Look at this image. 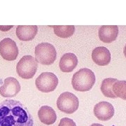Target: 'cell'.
Listing matches in <instances>:
<instances>
[{"instance_id":"6da1fadb","label":"cell","mask_w":126,"mask_h":126,"mask_svg":"<svg viewBox=\"0 0 126 126\" xmlns=\"http://www.w3.org/2000/svg\"><path fill=\"white\" fill-rule=\"evenodd\" d=\"M33 118L20 102L6 99L0 102V126H33Z\"/></svg>"},{"instance_id":"7a4b0ae2","label":"cell","mask_w":126,"mask_h":126,"mask_svg":"<svg viewBox=\"0 0 126 126\" xmlns=\"http://www.w3.org/2000/svg\"><path fill=\"white\" fill-rule=\"evenodd\" d=\"M96 81L94 72L90 69L83 68L74 73L72 79L73 88L79 92H87L92 89Z\"/></svg>"},{"instance_id":"3957f363","label":"cell","mask_w":126,"mask_h":126,"mask_svg":"<svg viewBox=\"0 0 126 126\" xmlns=\"http://www.w3.org/2000/svg\"><path fill=\"white\" fill-rule=\"evenodd\" d=\"M35 58L37 63L44 65H50L57 58V52L52 44L41 43L35 48Z\"/></svg>"},{"instance_id":"277c9868","label":"cell","mask_w":126,"mask_h":126,"mask_svg":"<svg viewBox=\"0 0 126 126\" xmlns=\"http://www.w3.org/2000/svg\"><path fill=\"white\" fill-rule=\"evenodd\" d=\"M38 68L36 59L32 55H25L20 60L16 66V72L18 76L24 79L33 78Z\"/></svg>"},{"instance_id":"5b68a950","label":"cell","mask_w":126,"mask_h":126,"mask_svg":"<svg viewBox=\"0 0 126 126\" xmlns=\"http://www.w3.org/2000/svg\"><path fill=\"white\" fill-rule=\"evenodd\" d=\"M79 106V101L77 96L69 92H64L59 96L57 107L62 112L72 114L77 111Z\"/></svg>"},{"instance_id":"8992f818","label":"cell","mask_w":126,"mask_h":126,"mask_svg":"<svg viewBox=\"0 0 126 126\" xmlns=\"http://www.w3.org/2000/svg\"><path fill=\"white\" fill-rule=\"evenodd\" d=\"M35 85L39 91L48 93L56 89L58 85V79L52 72H43L36 78Z\"/></svg>"},{"instance_id":"52a82bcc","label":"cell","mask_w":126,"mask_h":126,"mask_svg":"<svg viewBox=\"0 0 126 126\" xmlns=\"http://www.w3.org/2000/svg\"><path fill=\"white\" fill-rule=\"evenodd\" d=\"M0 55L6 60H15L18 55V48L16 42L10 38H5L1 41Z\"/></svg>"},{"instance_id":"ba28073f","label":"cell","mask_w":126,"mask_h":126,"mask_svg":"<svg viewBox=\"0 0 126 126\" xmlns=\"http://www.w3.org/2000/svg\"><path fill=\"white\" fill-rule=\"evenodd\" d=\"M20 88V84L16 79L8 77L0 86V94L4 97H14L19 93Z\"/></svg>"},{"instance_id":"9c48e42d","label":"cell","mask_w":126,"mask_h":126,"mask_svg":"<svg viewBox=\"0 0 126 126\" xmlns=\"http://www.w3.org/2000/svg\"><path fill=\"white\" fill-rule=\"evenodd\" d=\"M93 112L94 116L99 121H107L113 116L114 108L111 104L104 101L99 102L94 106Z\"/></svg>"},{"instance_id":"30bf717a","label":"cell","mask_w":126,"mask_h":126,"mask_svg":"<svg viewBox=\"0 0 126 126\" xmlns=\"http://www.w3.org/2000/svg\"><path fill=\"white\" fill-rule=\"evenodd\" d=\"M92 59L97 65L107 66L111 62L110 51L104 46L97 47L92 52Z\"/></svg>"},{"instance_id":"8fae6325","label":"cell","mask_w":126,"mask_h":126,"mask_svg":"<svg viewBox=\"0 0 126 126\" xmlns=\"http://www.w3.org/2000/svg\"><path fill=\"white\" fill-rule=\"evenodd\" d=\"M98 35L104 43H111L117 39L118 27L116 25H103L99 28Z\"/></svg>"},{"instance_id":"7c38bea8","label":"cell","mask_w":126,"mask_h":126,"mask_svg":"<svg viewBox=\"0 0 126 126\" xmlns=\"http://www.w3.org/2000/svg\"><path fill=\"white\" fill-rule=\"evenodd\" d=\"M78 64V58L72 53H65L62 56L59 63V67L63 72H72Z\"/></svg>"},{"instance_id":"4fadbf2b","label":"cell","mask_w":126,"mask_h":126,"mask_svg":"<svg viewBox=\"0 0 126 126\" xmlns=\"http://www.w3.org/2000/svg\"><path fill=\"white\" fill-rule=\"evenodd\" d=\"M38 27L36 25H19L16 29V35L20 41L32 40L37 34Z\"/></svg>"},{"instance_id":"5bb4252c","label":"cell","mask_w":126,"mask_h":126,"mask_svg":"<svg viewBox=\"0 0 126 126\" xmlns=\"http://www.w3.org/2000/svg\"><path fill=\"white\" fill-rule=\"evenodd\" d=\"M38 117L44 124L49 126L53 124L57 120V115L54 109L49 106H42L38 111Z\"/></svg>"},{"instance_id":"9a60e30c","label":"cell","mask_w":126,"mask_h":126,"mask_svg":"<svg viewBox=\"0 0 126 126\" xmlns=\"http://www.w3.org/2000/svg\"><path fill=\"white\" fill-rule=\"evenodd\" d=\"M116 81H117L116 79H113V78H107V79H104L102 83L100 89H101L102 94L105 97L112 98V99L117 98V97L115 95L113 90V84Z\"/></svg>"},{"instance_id":"2e32d148","label":"cell","mask_w":126,"mask_h":126,"mask_svg":"<svg viewBox=\"0 0 126 126\" xmlns=\"http://www.w3.org/2000/svg\"><path fill=\"white\" fill-rule=\"evenodd\" d=\"M55 34L60 38H69L74 34L75 27L74 25H56L52 26Z\"/></svg>"},{"instance_id":"e0dca14e","label":"cell","mask_w":126,"mask_h":126,"mask_svg":"<svg viewBox=\"0 0 126 126\" xmlns=\"http://www.w3.org/2000/svg\"><path fill=\"white\" fill-rule=\"evenodd\" d=\"M113 90L117 97L126 100V81H117L115 82Z\"/></svg>"},{"instance_id":"ac0fdd59","label":"cell","mask_w":126,"mask_h":126,"mask_svg":"<svg viewBox=\"0 0 126 126\" xmlns=\"http://www.w3.org/2000/svg\"><path fill=\"white\" fill-rule=\"evenodd\" d=\"M58 126H77L76 123L69 118H63L60 120Z\"/></svg>"},{"instance_id":"d6986e66","label":"cell","mask_w":126,"mask_h":126,"mask_svg":"<svg viewBox=\"0 0 126 126\" xmlns=\"http://www.w3.org/2000/svg\"><path fill=\"white\" fill-rule=\"evenodd\" d=\"M14 26H0V30L1 31H9Z\"/></svg>"},{"instance_id":"ffe728a7","label":"cell","mask_w":126,"mask_h":126,"mask_svg":"<svg viewBox=\"0 0 126 126\" xmlns=\"http://www.w3.org/2000/svg\"><path fill=\"white\" fill-rule=\"evenodd\" d=\"M90 126H104L103 125L99 124V123H93V124H92V125Z\"/></svg>"},{"instance_id":"44dd1931","label":"cell","mask_w":126,"mask_h":126,"mask_svg":"<svg viewBox=\"0 0 126 126\" xmlns=\"http://www.w3.org/2000/svg\"><path fill=\"white\" fill-rule=\"evenodd\" d=\"M123 53H124V55H125V56H126V46H125V47H124Z\"/></svg>"}]
</instances>
